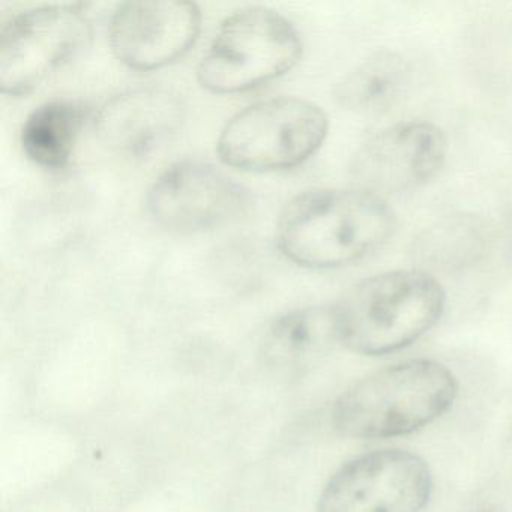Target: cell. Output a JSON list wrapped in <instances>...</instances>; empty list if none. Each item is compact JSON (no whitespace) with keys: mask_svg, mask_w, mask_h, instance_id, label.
Wrapping results in <instances>:
<instances>
[{"mask_svg":"<svg viewBox=\"0 0 512 512\" xmlns=\"http://www.w3.org/2000/svg\"><path fill=\"white\" fill-rule=\"evenodd\" d=\"M446 155L448 142L437 125L401 122L365 140L350 172L356 188L385 199L386 194L415 190L436 178Z\"/></svg>","mask_w":512,"mask_h":512,"instance_id":"9","label":"cell"},{"mask_svg":"<svg viewBox=\"0 0 512 512\" xmlns=\"http://www.w3.org/2000/svg\"><path fill=\"white\" fill-rule=\"evenodd\" d=\"M328 128V116L310 101H260L227 122L218 139V155L227 166L245 172L293 169L319 151Z\"/></svg>","mask_w":512,"mask_h":512,"instance_id":"5","label":"cell"},{"mask_svg":"<svg viewBox=\"0 0 512 512\" xmlns=\"http://www.w3.org/2000/svg\"><path fill=\"white\" fill-rule=\"evenodd\" d=\"M182 121L181 101L169 91L134 89L112 98L98 113V134L113 151L145 157L170 140Z\"/></svg>","mask_w":512,"mask_h":512,"instance_id":"11","label":"cell"},{"mask_svg":"<svg viewBox=\"0 0 512 512\" xmlns=\"http://www.w3.org/2000/svg\"><path fill=\"white\" fill-rule=\"evenodd\" d=\"M337 344L334 305H317L275 319L263 335L260 355L277 373L296 376L319 364Z\"/></svg>","mask_w":512,"mask_h":512,"instance_id":"12","label":"cell"},{"mask_svg":"<svg viewBox=\"0 0 512 512\" xmlns=\"http://www.w3.org/2000/svg\"><path fill=\"white\" fill-rule=\"evenodd\" d=\"M397 217L386 199L361 190H313L287 203L277 224L278 247L305 268L349 265L389 241Z\"/></svg>","mask_w":512,"mask_h":512,"instance_id":"1","label":"cell"},{"mask_svg":"<svg viewBox=\"0 0 512 512\" xmlns=\"http://www.w3.org/2000/svg\"><path fill=\"white\" fill-rule=\"evenodd\" d=\"M445 301L442 284L418 269L365 278L334 305L340 344L365 356L397 352L436 325Z\"/></svg>","mask_w":512,"mask_h":512,"instance_id":"2","label":"cell"},{"mask_svg":"<svg viewBox=\"0 0 512 512\" xmlns=\"http://www.w3.org/2000/svg\"><path fill=\"white\" fill-rule=\"evenodd\" d=\"M250 196L238 182L202 161H182L152 185L148 211L152 220L175 233H199L238 220Z\"/></svg>","mask_w":512,"mask_h":512,"instance_id":"8","label":"cell"},{"mask_svg":"<svg viewBox=\"0 0 512 512\" xmlns=\"http://www.w3.org/2000/svg\"><path fill=\"white\" fill-rule=\"evenodd\" d=\"M91 40L79 7L49 5L25 11L0 34V91L26 95L76 58Z\"/></svg>","mask_w":512,"mask_h":512,"instance_id":"6","label":"cell"},{"mask_svg":"<svg viewBox=\"0 0 512 512\" xmlns=\"http://www.w3.org/2000/svg\"><path fill=\"white\" fill-rule=\"evenodd\" d=\"M409 74V64L403 56L388 50L376 53L338 83L335 100L350 112H383L401 97Z\"/></svg>","mask_w":512,"mask_h":512,"instance_id":"14","label":"cell"},{"mask_svg":"<svg viewBox=\"0 0 512 512\" xmlns=\"http://www.w3.org/2000/svg\"><path fill=\"white\" fill-rule=\"evenodd\" d=\"M482 512H494V511H491V509H485V511H482Z\"/></svg>","mask_w":512,"mask_h":512,"instance_id":"15","label":"cell"},{"mask_svg":"<svg viewBox=\"0 0 512 512\" xmlns=\"http://www.w3.org/2000/svg\"><path fill=\"white\" fill-rule=\"evenodd\" d=\"M199 7L187 0H131L110 20L113 55L131 70L151 71L178 61L200 34Z\"/></svg>","mask_w":512,"mask_h":512,"instance_id":"10","label":"cell"},{"mask_svg":"<svg viewBox=\"0 0 512 512\" xmlns=\"http://www.w3.org/2000/svg\"><path fill=\"white\" fill-rule=\"evenodd\" d=\"M454 374L433 361L404 362L359 380L335 401L332 424L355 439L404 436L436 421L454 403Z\"/></svg>","mask_w":512,"mask_h":512,"instance_id":"3","label":"cell"},{"mask_svg":"<svg viewBox=\"0 0 512 512\" xmlns=\"http://www.w3.org/2000/svg\"><path fill=\"white\" fill-rule=\"evenodd\" d=\"M301 55V38L286 17L245 8L221 23L197 77L214 94H239L289 73Z\"/></svg>","mask_w":512,"mask_h":512,"instance_id":"4","label":"cell"},{"mask_svg":"<svg viewBox=\"0 0 512 512\" xmlns=\"http://www.w3.org/2000/svg\"><path fill=\"white\" fill-rule=\"evenodd\" d=\"M430 493L431 473L422 458L385 449L341 467L323 488L317 512H421Z\"/></svg>","mask_w":512,"mask_h":512,"instance_id":"7","label":"cell"},{"mask_svg":"<svg viewBox=\"0 0 512 512\" xmlns=\"http://www.w3.org/2000/svg\"><path fill=\"white\" fill-rule=\"evenodd\" d=\"M88 118V107L76 101L43 104L23 125V151L38 166L62 169L70 163Z\"/></svg>","mask_w":512,"mask_h":512,"instance_id":"13","label":"cell"}]
</instances>
